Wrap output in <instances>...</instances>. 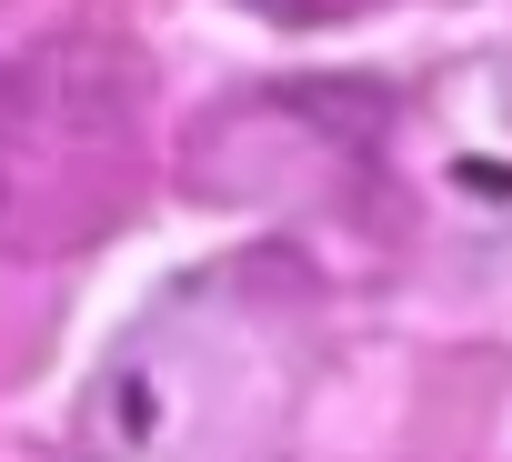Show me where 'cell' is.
Wrapping results in <instances>:
<instances>
[{"label":"cell","mask_w":512,"mask_h":462,"mask_svg":"<svg viewBox=\"0 0 512 462\" xmlns=\"http://www.w3.org/2000/svg\"><path fill=\"white\" fill-rule=\"evenodd\" d=\"M0 221H11V171H0Z\"/></svg>","instance_id":"cell-1"}]
</instances>
